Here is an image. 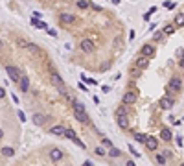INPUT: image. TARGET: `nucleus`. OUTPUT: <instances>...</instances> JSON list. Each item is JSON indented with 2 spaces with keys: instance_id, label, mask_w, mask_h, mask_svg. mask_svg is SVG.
Returning <instances> with one entry per match:
<instances>
[{
  "instance_id": "38",
  "label": "nucleus",
  "mask_w": 184,
  "mask_h": 166,
  "mask_svg": "<svg viewBox=\"0 0 184 166\" xmlns=\"http://www.w3.org/2000/svg\"><path fill=\"white\" fill-rule=\"evenodd\" d=\"M18 44H20L22 48H28V42H26V41H22V39H20V41H18Z\"/></svg>"
},
{
  "instance_id": "1",
  "label": "nucleus",
  "mask_w": 184,
  "mask_h": 166,
  "mask_svg": "<svg viewBox=\"0 0 184 166\" xmlns=\"http://www.w3.org/2000/svg\"><path fill=\"white\" fill-rule=\"evenodd\" d=\"M72 107H74V116H76L77 122H81V124H85V125H90L92 124V122H90V116L85 113V105L83 104L72 100Z\"/></svg>"
},
{
  "instance_id": "30",
  "label": "nucleus",
  "mask_w": 184,
  "mask_h": 166,
  "mask_svg": "<svg viewBox=\"0 0 184 166\" xmlns=\"http://www.w3.org/2000/svg\"><path fill=\"white\" fill-rule=\"evenodd\" d=\"M156 163L158 164H166V157H164V153H156Z\"/></svg>"
},
{
  "instance_id": "29",
  "label": "nucleus",
  "mask_w": 184,
  "mask_h": 166,
  "mask_svg": "<svg viewBox=\"0 0 184 166\" xmlns=\"http://www.w3.org/2000/svg\"><path fill=\"white\" fill-rule=\"evenodd\" d=\"M164 35H166L164 31H155L153 39H155V41H160V42H162V41H164Z\"/></svg>"
},
{
  "instance_id": "36",
  "label": "nucleus",
  "mask_w": 184,
  "mask_h": 166,
  "mask_svg": "<svg viewBox=\"0 0 184 166\" xmlns=\"http://www.w3.org/2000/svg\"><path fill=\"white\" fill-rule=\"evenodd\" d=\"M46 31H48V35H52V37H57V31H55V30H52V28H48Z\"/></svg>"
},
{
  "instance_id": "37",
  "label": "nucleus",
  "mask_w": 184,
  "mask_h": 166,
  "mask_svg": "<svg viewBox=\"0 0 184 166\" xmlns=\"http://www.w3.org/2000/svg\"><path fill=\"white\" fill-rule=\"evenodd\" d=\"M74 142H76V144H77V146H79V148H81V149H85V142H81V140H79V138H76V140H74Z\"/></svg>"
},
{
  "instance_id": "42",
  "label": "nucleus",
  "mask_w": 184,
  "mask_h": 166,
  "mask_svg": "<svg viewBox=\"0 0 184 166\" xmlns=\"http://www.w3.org/2000/svg\"><path fill=\"white\" fill-rule=\"evenodd\" d=\"M133 39H135V30L129 31V41H133Z\"/></svg>"
},
{
  "instance_id": "10",
  "label": "nucleus",
  "mask_w": 184,
  "mask_h": 166,
  "mask_svg": "<svg viewBox=\"0 0 184 166\" xmlns=\"http://www.w3.org/2000/svg\"><path fill=\"white\" fill-rule=\"evenodd\" d=\"M116 122L122 129H125L129 125V120H127V114H116Z\"/></svg>"
},
{
  "instance_id": "14",
  "label": "nucleus",
  "mask_w": 184,
  "mask_h": 166,
  "mask_svg": "<svg viewBox=\"0 0 184 166\" xmlns=\"http://www.w3.org/2000/svg\"><path fill=\"white\" fill-rule=\"evenodd\" d=\"M65 131L66 129L63 127V125H53V127L50 129V133H52V135H57V137H65Z\"/></svg>"
},
{
  "instance_id": "24",
  "label": "nucleus",
  "mask_w": 184,
  "mask_h": 166,
  "mask_svg": "<svg viewBox=\"0 0 184 166\" xmlns=\"http://www.w3.org/2000/svg\"><path fill=\"white\" fill-rule=\"evenodd\" d=\"M109 155H111V157H120V155H122V151L112 146V148H109Z\"/></svg>"
},
{
  "instance_id": "41",
  "label": "nucleus",
  "mask_w": 184,
  "mask_h": 166,
  "mask_svg": "<svg viewBox=\"0 0 184 166\" xmlns=\"http://www.w3.org/2000/svg\"><path fill=\"white\" fill-rule=\"evenodd\" d=\"M90 7H92V9H96V11H101V6H96V4H90Z\"/></svg>"
},
{
  "instance_id": "35",
  "label": "nucleus",
  "mask_w": 184,
  "mask_h": 166,
  "mask_svg": "<svg viewBox=\"0 0 184 166\" xmlns=\"http://www.w3.org/2000/svg\"><path fill=\"white\" fill-rule=\"evenodd\" d=\"M127 113V109H125V104H123V107H120L118 111H116V114H125Z\"/></svg>"
},
{
  "instance_id": "40",
  "label": "nucleus",
  "mask_w": 184,
  "mask_h": 166,
  "mask_svg": "<svg viewBox=\"0 0 184 166\" xmlns=\"http://www.w3.org/2000/svg\"><path fill=\"white\" fill-rule=\"evenodd\" d=\"M164 153V157H166V159H169V157H171V151H169V149H166V151H162Z\"/></svg>"
},
{
  "instance_id": "6",
  "label": "nucleus",
  "mask_w": 184,
  "mask_h": 166,
  "mask_svg": "<svg viewBox=\"0 0 184 166\" xmlns=\"http://www.w3.org/2000/svg\"><path fill=\"white\" fill-rule=\"evenodd\" d=\"M136 98H138V96H136L135 92H131V90H129V92H125V94H123L122 102H123L125 105H133V104H135V102H136Z\"/></svg>"
},
{
  "instance_id": "9",
  "label": "nucleus",
  "mask_w": 184,
  "mask_h": 166,
  "mask_svg": "<svg viewBox=\"0 0 184 166\" xmlns=\"http://www.w3.org/2000/svg\"><path fill=\"white\" fill-rule=\"evenodd\" d=\"M59 21L63 22V24H72V22L76 21V17H74V15H70V13H61L59 15Z\"/></svg>"
},
{
  "instance_id": "43",
  "label": "nucleus",
  "mask_w": 184,
  "mask_h": 166,
  "mask_svg": "<svg viewBox=\"0 0 184 166\" xmlns=\"http://www.w3.org/2000/svg\"><path fill=\"white\" fill-rule=\"evenodd\" d=\"M79 89H81V90H85V92H87V90H88V89H87V85H85V83H79Z\"/></svg>"
},
{
  "instance_id": "46",
  "label": "nucleus",
  "mask_w": 184,
  "mask_h": 166,
  "mask_svg": "<svg viewBox=\"0 0 184 166\" xmlns=\"http://www.w3.org/2000/svg\"><path fill=\"white\" fill-rule=\"evenodd\" d=\"M83 166H92V163H90V161H85V163H83Z\"/></svg>"
},
{
  "instance_id": "23",
  "label": "nucleus",
  "mask_w": 184,
  "mask_h": 166,
  "mask_svg": "<svg viewBox=\"0 0 184 166\" xmlns=\"http://www.w3.org/2000/svg\"><path fill=\"white\" fill-rule=\"evenodd\" d=\"M175 26H184V13H179L175 17Z\"/></svg>"
},
{
  "instance_id": "11",
  "label": "nucleus",
  "mask_w": 184,
  "mask_h": 166,
  "mask_svg": "<svg viewBox=\"0 0 184 166\" xmlns=\"http://www.w3.org/2000/svg\"><path fill=\"white\" fill-rule=\"evenodd\" d=\"M31 26L37 28V30H48V24H46L44 21H37V17L31 19Z\"/></svg>"
},
{
  "instance_id": "2",
  "label": "nucleus",
  "mask_w": 184,
  "mask_h": 166,
  "mask_svg": "<svg viewBox=\"0 0 184 166\" xmlns=\"http://www.w3.org/2000/svg\"><path fill=\"white\" fill-rule=\"evenodd\" d=\"M4 70H6V74L9 76L11 81L18 83V81L22 80V74H20V70H18L17 66H13V65H6V66H4Z\"/></svg>"
},
{
  "instance_id": "25",
  "label": "nucleus",
  "mask_w": 184,
  "mask_h": 166,
  "mask_svg": "<svg viewBox=\"0 0 184 166\" xmlns=\"http://www.w3.org/2000/svg\"><path fill=\"white\" fill-rule=\"evenodd\" d=\"M13 148H7V146H4V148H2V155L4 157H11V155H13Z\"/></svg>"
},
{
  "instance_id": "44",
  "label": "nucleus",
  "mask_w": 184,
  "mask_h": 166,
  "mask_svg": "<svg viewBox=\"0 0 184 166\" xmlns=\"http://www.w3.org/2000/svg\"><path fill=\"white\" fill-rule=\"evenodd\" d=\"M179 66H181V68H184V55L181 57V61H179Z\"/></svg>"
},
{
  "instance_id": "3",
  "label": "nucleus",
  "mask_w": 184,
  "mask_h": 166,
  "mask_svg": "<svg viewBox=\"0 0 184 166\" xmlns=\"http://www.w3.org/2000/svg\"><path fill=\"white\" fill-rule=\"evenodd\" d=\"M181 89H182V78L173 76L169 80V83H168V92H169V94H177Z\"/></svg>"
},
{
  "instance_id": "18",
  "label": "nucleus",
  "mask_w": 184,
  "mask_h": 166,
  "mask_svg": "<svg viewBox=\"0 0 184 166\" xmlns=\"http://www.w3.org/2000/svg\"><path fill=\"white\" fill-rule=\"evenodd\" d=\"M136 65H138L140 66V68H146V66L147 65H149V57H144V55H142V57H138V61H136Z\"/></svg>"
},
{
  "instance_id": "26",
  "label": "nucleus",
  "mask_w": 184,
  "mask_h": 166,
  "mask_svg": "<svg viewBox=\"0 0 184 166\" xmlns=\"http://www.w3.org/2000/svg\"><path fill=\"white\" fill-rule=\"evenodd\" d=\"M77 7H79V9H87V7H90V2H87V0H77Z\"/></svg>"
},
{
  "instance_id": "19",
  "label": "nucleus",
  "mask_w": 184,
  "mask_h": 166,
  "mask_svg": "<svg viewBox=\"0 0 184 166\" xmlns=\"http://www.w3.org/2000/svg\"><path fill=\"white\" fill-rule=\"evenodd\" d=\"M65 137L66 138H70V140H76V138H77V135H76V131H74V129L72 127H66V131H65Z\"/></svg>"
},
{
  "instance_id": "8",
  "label": "nucleus",
  "mask_w": 184,
  "mask_h": 166,
  "mask_svg": "<svg viewBox=\"0 0 184 166\" xmlns=\"http://www.w3.org/2000/svg\"><path fill=\"white\" fill-rule=\"evenodd\" d=\"M146 148L151 149V151H155V149L158 148V140H156L155 137H147V140H146Z\"/></svg>"
},
{
  "instance_id": "12",
  "label": "nucleus",
  "mask_w": 184,
  "mask_h": 166,
  "mask_svg": "<svg viewBox=\"0 0 184 166\" xmlns=\"http://www.w3.org/2000/svg\"><path fill=\"white\" fill-rule=\"evenodd\" d=\"M50 159L53 161V163H57V161H61L63 159V151L59 148H53L52 151H50Z\"/></svg>"
},
{
  "instance_id": "5",
  "label": "nucleus",
  "mask_w": 184,
  "mask_h": 166,
  "mask_svg": "<svg viewBox=\"0 0 184 166\" xmlns=\"http://www.w3.org/2000/svg\"><path fill=\"white\" fill-rule=\"evenodd\" d=\"M155 50H156L155 46L147 42V44H144V46H142V50H140V54H142L144 57H153V55H155Z\"/></svg>"
},
{
  "instance_id": "20",
  "label": "nucleus",
  "mask_w": 184,
  "mask_h": 166,
  "mask_svg": "<svg viewBox=\"0 0 184 166\" xmlns=\"http://www.w3.org/2000/svg\"><path fill=\"white\" fill-rule=\"evenodd\" d=\"M94 153H96L98 157H105V155H109V151H105V146H96Z\"/></svg>"
},
{
  "instance_id": "15",
  "label": "nucleus",
  "mask_w": 184,
  "mask_h": 166,
  "mask_svg": "<svg viewBox=\"0 0 184 166\" xmlns=\"http://www.w3.org/2000/svg\"><path fill=\"white\" fill-rule=\"evenodd\" d=\"M158 105L162 109H171V105H173V100H169V98H160Z\"/></svg>"
},
{
  "instance_id": "28",
  "label": "nucleus",
  "mask_w": 184,
  "mask_h": 166,
  "mask_svg": "<svg viewBox=\"0 0 184 166\" xmlns=\"http://www.w3.org/2000/svg\"><path fill=\"white\" fill-rule=\"evenodd\" d=\"M135 140H136V142H144V144H146L147 135H144V133H136V135H135Z\"/></svg>"
},
{
  "instance_id": "7",
  "label": "nucleus",
  "mask_w": 184,
  "mask_h": 166,
  "mask_svg": "<svg viewBox=\"0 0 184 166\" xmlns=\"http://www.w3.org/2000/svg\"><path fill=\"white\" fill-rule=\"evenodd\" d=\"M50 78H52V83L57 87V89H63V87H65V80H63L57 72H52V76H50Z\"/></svg>"
},
{
  "instance_id": "45",
  "label": "nucleus",
  "mask_w": 184,
  "mask_h": 166,
  "mask_svg": "<svg viewBox=\"0 0 184 166\" xmlns=\"http://www.w3.org/2000/svg\"><path fill=\"white\" fill-rule=\"evenodd\" d=\"M125 166H136V164H135V161H127V163H125Z\"/></svg>"
},
{
  "instance_id": "47",
  "label": "nucleus",
  "mask_w": 184,
  "mask_h": 166,
  "mask_svg": "<svg viewBox=\"0 0 184 166\" xmlns=\"http://www.w3.org/2000/svg\"><path fill=\"white\" fill-rule=\"evenodd\" d=\"M181 166H184V164H181Z\"/></svg>"
},
{
  "instance_id": "4",
  "label": "nucleus",
  "mask_w": 184,
  "mask_h": 166,
  "mask_svg": "<svg viewBox=\"0 0 184 166\" xmlns=\"http://www.w3.org/2000/svg\"><path fill=\"white\" fill-rule=\"evenodd\" d=\"M79 46H81V52H85V54H92L94 52V42L90 41V39H83V41L79 42Z\"/></svg>"
},
{
  "instance_id": "13",
  "label": "nucleus",
  "mask_w": 184,
  "mask_h": 166,
  "mask_svg": "<svg viewBox=\"0 0 184 166\" xmlns=\"http://www.w3.org/2000/svg\"><path fill=\"white\" fill-rule=\"evenodd\" d=\"M46 120H48V118H46L44 114H41V113H35V114H33V124H37V125L46 124Z\"/></svg>"
},
{
  "instance_id": "17",
  "label": "nucleus",
  "mask_w": 184,
  "mask_h": 166,
  "mask_svg": "<svg viewBox=\"0 0 184 166\" xmlns=\"http://www.w3.org/2000/svg\"><path fill=\"white\" fill-rule=\"evenodd\" d=\"M160 138H162V140H166V142H169L171 138H173V135H171L169 129H162V131H160Z\"/></svg>"
},
{
  "instance_id": "31",
  "label": "nucleus",
  "mask_w": 184,
  "mask_h": 166,
  "mask_svg": "<svg viewBox=\"0 0 184 166\" xmlns=\"http://www.w3.org/2000/svg\"><path fill=\"white\" fill-rule=\"evenodd\" d=\"M28 50H30V52H33V54H37L39 52V46L33 44V42H28Z\"/></svg>"
},
{
  "instance_id": "33",
  "label": "nucleus",
  "mask_w": 184,
  "mask_h": 166,
  "mask_svg": "<svg viewBox=\"0 0 184 166\" xmlns=\"http://www.w3.org/2000/svg\"><path fill=\"white\" fill-rule=\"evenodd\" d=\"M162 6L166 7V9H173V7H175V4H173V2H169V0H166V2H164Z\"/></svg>"
},
{
  "instance_id": "22",
  "label": "nucleus",
  "mask_w": 184,
  "mask_h": 166,
  "mask_svg": "<svg viewBox=\"0 0 184 166\" xmlns=\"http://www.w3.org/2000/svg\"><path fill=\"white\" fill-rule=\"evenodd\" d=\"M175 28H177V26H175V24H168V26H164V33H166V35H171V33H173V31H175Z\"/></svg>"
},
{
  "instance_id": "27",
  "label": "nucleus",
  "mask_w": 184,
  "mask_h": 166,
  "mask_svg": "<svg viewBox=\"0 0 184 166\" xmlns=\"http://www.w3.org/2000/svg\"><path fill=\"white\" fill-rule=\"evenodd\" d=\"M81 80H83L87 85H98V80H92V78H87V76H83L81 74Z\"/></svg>"
},
{
  "instance_id": "34",
  "label": "nucleus",
  "mask_w": 184,
  "mask_h": 166,
  "mask_svg": "<svg viewBox=\"0 0 184 166\" xmlns=\"http://www.w3.org/2000/svg\"><path fill=\"white\" fill-rule=\"evenodd\" d=\"M101 144H103L105 148H112V142L109 140V138H103V140H101Z\"/></svg>"
},
{
  "instance_id": "39",
  "label": "nucleus",
  "mask_w": 184,
  "mask_h": 166,
  "mask_svg": "<svg viewBox=\"0 0 184 166\" xmlns=\"http://www.w3.org/2000/svg\"><path fill=\"white\" fill-rule=\"evenodd\" d=\"M18 118H20L22 122H26V116H24V113H22V111H18Z\"/></svg>"
},
{
  "instance_id": "16",
  "label": "nucleus",
  "mask_w": 184,
  "mask_h": 166,
  "mask_svg": "<svg viewBox=\"0 0 184 166\" xmlns=\"http://www.w3.org/2000/svg\"><path fill=\"white\" fill-rule=\"evenodd\" d=\"M129 76H131V78H140V76H142V68H140L138 65L133 66V68L129 70Z\"/></svg>"
},
{
  "instance_id": "32",
  "label": "nucleus",
  "mask_w": 184,
  "mask_h": 166,
  "mask_svg": "<svg viewBox=\"0 0 184 166\" xmlns=\"http://www.w3.org/2000/svg\"><path fill=\"white\" fill-rule=\"evenodd\" d=\"M127 148H129V151H131V153H133V157H135V159H138V157H140V153H138V151H136V149H135V148H133V146H131V144H129V146H127Z\"/></svg>"
},
{
  "instance_id": "21",
  "label": "nucleus",
  "mask_w": 184,
  "mask_h": 166,
  "mask_svg": "<svg viewBox=\"0 0 184 166\" xmlns=\"http://www.w3.org/2000/svg\"><path fill=\"white\" fill-rule=\"evenodd\" d=\"M18 85H20V90H22V92H26V90L30 89V81H28V78H22V80L18 81Z\"/></svg>"
}]
</instances>
